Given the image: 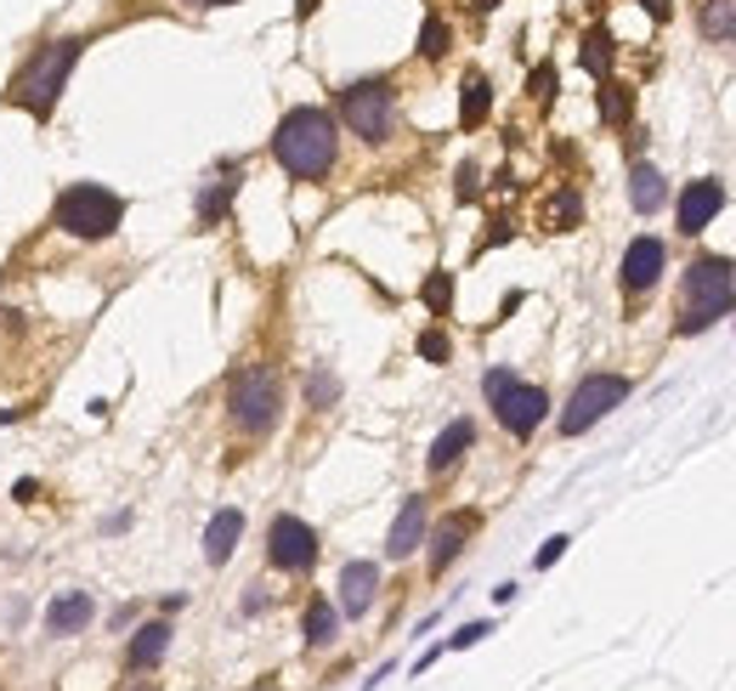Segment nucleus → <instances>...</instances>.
<instances>
[{
  "mask_svg": "<svg viewBox=\"0 0 736 691\" xmlns=\"http://www.w3.org/2000/svg\"><path fill=\"white\" fill-rule=\"evenodd\" d=\"M232 193H238V171L227 165V171H221V176H216V182H210V187L199 193V221H205V227H216V221L227 216V205H232Z\"/></svg>",
  "mask_w": 736,
  "mask_h": 691,
  "instance_id": "4be33fe9",
  "label": "nucleus"
},
{
  "mask_svg": "<svg viewBox=\"0 0 736 691\" xmlns=\"http://www.w3.org/2000/svg\"><path fill=\"white\" fill-rule=\"evenodd\" d=\"M527 91H532V103H550V96H556V69H550V63H538L532 80H527Z\"/></svg>",
  "mask_w": 736,
  "mask_h": 691,
  "instance_id": "7c9ffc66",
  "label": "nucleus"
},
{
  "mask_svg": "<svg viewBox=\"0 0 736 691\" xmlns=\"http://www.w3.org/2000/svg\"><path fill=\"white\" fill-rule=\"evenodd\" d=\"M419 358H425V363H448V358H454V340L442 334V329H425V334H419Z\"/></svg>",
  "mask_w": 736,
  "mask_h": 691,
  "instance_id": "c85d7f7f",
  "label": "nucleus"
},
{
  "mask_svg": "<svg viewBox=\"0 0 736 691\" xmlns=\"http://www.w3.org/2000/svg\"><path fill=\"white\" fill-rule=\"evenodd\" d=\"M719 210H725V182H719V176H697V182H685V187H680V199H674V233L697 238V233H703Z\"/></svg>",
  "mask_w": 736,
  "mask_h": 691,
  "instance_id": "1a4fd4ad",
  "label": "nucleus"
},
{
  "mask_svg": "<svg viewBox=\"0 0 736 691\" xmlns=\"http://www.w3.org/2000/svg\"><path fill=\"white\" fill-rule=\"evenodd\" d=\"M487 114H494V85H487V74H465V96H459V131H476V125H487Z\"/></svg>",
  "mask_w": 736,
  "mask_h": 691,
  "instance_id": "412c9836",
  "label": "nucleus"
},
{
  "mask_svg": "<svg viewBox=\"0 0 736 691\" xmlns=\"http://www.w3.org/2000/svg\"><path fill=\"white\" fill-rule=\"evenodd\" d=\"M193 7H238V0H193Z\"/></svg>",
  "mask_w": 736,
  "mask_h": 691,
  "instance_id": "c9c22d12",
  "label": "nucleus"
},
{
  "mask_svg": "<svg viewBox=\"0 0 736 691\" xmlns=\"http://www.w3.org/2000/svg\"><path fill=\"white\" fill-rule=\"evenodd\" d=\"M697 34L708 45H736V0H697Z\"/></svg>",
  "mask_w": 736,
  "mask_h": 691,
  "instance_id": "6ab92c4d",
  "label": "nucleus"
},
{
  "mask_svg": "<svg viewBox=\"0 0 736 691\" xmlns=\"http://www.w3.org/2000/svg\"><path fill=\"white\" fill-rule=\"evenodd\" d=\"M481 635H494V623H465V629H459V635L448 640V647H454V652H465V647H476Z\"/></svg>",
  "mask_w": 736,
  "mask_h": 691,
  "instance_id": "473e14b6",
  "label": "nucleus"
},
{
  "mask_svg": "<svg viewBox=\"0 0 736 691\" xmlns=\"http://www.w3.org/2000/svg\"><path fill=\"white\" fill-rule=\"evenodd\" d=\"M374 589H380V567L374 561H346L340 567V612L363 618L374 607Z\"/></svg>",
  "mask_w": 736,
  "mask_h": 691,
  "instance_id": "ddd939ff",
  "label": "nucleus"
},
{
  "mask_svg": "<svg viewBox=\"0 0 736 691\" xmlns=\"http://www.w3.org/2000/svg\"><path fill=\"white\" fill-rule=\"evenodd\" d=\"M91 596H80V589H74V596H58L52 607H45V635H80L85 623H91Z\"/></svg>",
  "mask_w": 736,
  "mask_h": 691,
  "instance_id": "aec40b11",
  "label": "nucleus"
},
{
  "mask_svg": "<svg viewBox=\"0 0 736 691\" xmlns=\"http://www.w3.org/2000/svg\"><path fill=\"white\" fill-rule=\"evenodd\" d=\"M481 527V516L476 510H454L448 522H442L436 533H431V573H448L454 561H459V550L470 545V533Z\"/></svg>",
  "mask_w": 736,
  "mask_h": 691,
  "instance_id": "f8f14e48",
  "label": "nucleus"
},
{
  "mask_svg": "<svg viewBox=\"0 0 736 691\" xmlns=\"http://www.w3.org/2000/svg\"><path fill=\"white\" fill-rule=\"evenodd\" d=\"M425 307H431L436 318H448V307H454V278H448V272H431V278H425Z\"/></svg>",
  "mask_w": 736,
  "mask_h": 691,
  "instance_id": "bb28decb",
  "label": "nucleus"
},
{
  "mask_svg": "<svg viewBox=\"0 0 736 691\" xmlns=\"http://www.w3.org/2000/svg\"><path fill=\"white\" fill-rule=\"evenodd\" d=\"M629 398V380L623 374H583L578 380V391L567 398V409H561V436H583L589 425H601L618 403Z\"/></svg>",
  "mask_w": 736,
  "mask_h": 691,
  "instance_id": "0eeeda50",
  "label": "nucleus"
},
{
  "mask_svg": "<svg viewBox=\"0 0 736 691\" xmlns=\"http://www.w3.org/2000/svg\"><path fill=\"white\" fill-rule=\"evenodd\" d=\"M165 652H170V623H165V618H154V623H142V629L131 635L125 663H131V669H154Z\"/></svg>",
  "mask_w": 736,
  "mask_h": 691,
  "instance_id": "a211bd4d",
  "label": "nucleus"
},
{
  "mask_svg": "<svg viewBox=\"0 0 736 691\" xmlns=\"http://www.w3.org/2000/svg\"><path fill=\"white\" fill-rule=\"evenodd\" d=\"M334 154H340V131H334V114L323 109H289L272 131V159L294 182H323L334 171Z\"/></svg>",
  "mask_w": 736,
  "mask_h": 691,
  "instance_id": "f257e3e1",
  "label": "nucleus"
},
{
  "mask_svg": "<svg viewBox=\"0 0 736 691\" xmlns=\"http://www.w3.org/2000/svg\"><path fill=\"white\" fill-rule=\"evenodd\" d=\"M334 398H340V380H334L329 369H312V374H307V403H312V409H329Z\"/></svg>",
  "mask_w": 736,
  "mask_h": 691,
  "instance_id": "cd10ccee",
  "label": "nucleus"
},
{
  "mask_svg": "<svg viewBox=\"0 0 736 691\" xmlns=\"http://www.w3.org/2000/svg\"><path fill=\"white\" fill-rule=\"evenodd\" d=\"M267 561L278 573H312L318 567V533L301 516H278L267 527Z\"/></svg>",
  "mask_w": 736,
  "mask_h": 691,
  "instance_id": "6e6552de",
  "label": "nucleus"
},
{
  "mask_svg": "<svg viewBox=\"0 0 736 691\" xmlns=\"http://www.w3.org/2000/svg\"><path fill=\"white\" fill-rule=\"evenodd\" d=\"M470 442H476V425L470 420H454L448 431H442L436 442H431V454H425V465H431V476H442V471H454L465 454H470Z\"/></svg>",
  "mask_w": 736,
  "mask_h": 691,
  "instance_id": "dca6fc26",
  "label": "nucleus"
},
{
  "mask_svg": "<svg viewBox=\"0 0 736 691\" xmlns=\"http://www.w3.org/2000/svg\"><path fill=\"white\" fill-rule=\"evenodd\" d=\"M470 193H476V165L459 171V199H470Z\"/></svg>",
  "mask_w": 736,
  "mask_h": 691,
  "instance_id": "72a5a7b5",
  "label": "nucleus"
},
{
  "mask_svg": "<svg viewBox=\"0 0 736 691\" xmlns=\"http://www.w3.org/2000/svg\"><path fill=\"white\" fill-rule=\"evenodd\" d=\"M629 205L641 210V216H657V210L668 205V182H663L657 165H646V159L629 165Z\"/></svg>",
  "mask_w": 736,
  "mask_h": 691,
  "instance_id": "2eb2a0df",
  "label": "nucleus"
},
{
  "mask_svg": "<svg viewBox=\"0 0 736 691\" xmlns=\"http://www.w3.org/2000/svg\"><path fill=\"white\" fill-rule=\"evenodd\" d=\"M578 63L595 74V80H612V34L607 29H589L583 45H578Z\"/></svg>",
  "mask_w": 736,
  "mask_h": 691,
  "instance_id": "5701e85b",
  "label": "nucleus"
},
{
  "mask_svg": "<svg viewBox=\"0 0 736 691\" xmlns=\"http://www.w3.org/2000/svg\"><path fill=\"white\" fill-rule=\"evenodd\" d=\"M136 691H159V685H136Z\"/></svg>",
  "mask_w": 736,
  "mask_h": 691,
  "instance_id": "e433bc0d",
  "label": "nucleus"
},
{
  "mask_svg": "<svg viewBox=\"0 0 736 691\" xmlns=\"http://www.w3.org/2000/svg\"><path fill=\"white\" fill-rule=\"evenodd\" d=\"M238 538H243V510H216L210 527H205V561H210V567L232 561Z\"/></svg>",
  "mask_w": 736,
  "mask_h": 691,
  "instance_id": "f3484780",
  "label": "nucleus"
},
{
  "mask_svg": "<svg viewBox=\"0 0 736 691\" xmlns=\"http://www.w3.org/2000/svg\"><path fill=\"white\" fill-rule=\"evenodd\" d=\"M578 221H583V193L578 187H561L556 199H550V210H545V227L550 233H572Z\"/></svg>",
  "mask_w": 736,
  "mask_h": 691,
  "instance_id": "b1692460",
  "label": "nucleus"
},
{
  "mask_svg": "<svg viewBox=\"0 0 736 691\" xmlns=\"http://www.w3.org/2000/svg\"><path fill=\"white\" fill-rule=\"evenodd\" d=\"M52 221L63 233H74V238H108L125 221V199H120L114 187H103V182H74V187L58 193Z\"/></svg>",
  "mask_w": 736,
  "mask_h": 691,
  "instance_id": "39448f33",
  "label": "nucleus"
},
{
  "mask_svg": "<svg viewBox=\"0 0 736 691\" xmlns=\"http://www.w3.org/2000/svg\"><path fill=\"white\" fill-rule=\"evenodd\" d=\"M494 414H499V425H505L510 436H532L538 425H545V414H550V398H545V385L510 380L499 398H494Z\"/></svg>",
  "mask_w": 736,
  "mask_h": 691,
  "instance_id": "9d476101",
  "label": "nucleus"
},
{
  "mask_svg": "<svg viewBox=\"0 0 736 691\" xmlns=\"http://www.w3.org/2000/svg\"><path fill=\"white\" fill-rule=\"evenodd\" d=\"M80 58H85V40H80V34H69V40H45L40 52L18 69V80H12V103H18L23 114H34V120H52V109H58V96L69 91V74H74Z\"/></svg>",
  "mask_w": 736,
  "mask_h": 691,
  "instance_id": "7ed1b4c3",
  "label": "nucleus"
},
{
  "mask_svg": "<svg viewBox=\"0 0 736 691\" xmlns=\"http://www.w3.org/2000/svg\"><path fill=\"white\" fill-rule=\"evenodd\" d=\"M663 267H668V244H663V238H652V233H641V238H629L618 278H623V289H629V295H646V289L663 278Z\"/></svg>",
  "mask_w": 736,
  "mask_h": 691,
  "instance_id": "9b49d317",
  "label": "nucleus"
},
{
  "mask_svg": "<svg viewBox=\"0 0 736 691\" xmlns=\"http://www.w3.org/2000/svg\"><path fill=\"white\" fill-rule=\"evenodd\" d=\"M646 12H652V18L663 23V18H668V0H646Z\"/></svg>",
  "mask_w": 736,
  "mask_h": 691,
  "instance_id": "f704fd0d",
  "label": "nucleus"
},
{
  "mask_svg": "<svg viewBox=\"0 0 736 691\" xmlns=\"http://www.w3.org/2000/svg\"><path fill=\"white\" fill-rule=\"evenodd\" d=\"M301 629H307V647H329L334 629H340V607L312 601V607H307V618H301Z\"/></svg>",
  "mask_w": 736,
  "mask_h": 691,
  "instance_id": "393cba45",
  "label": "nucleus"
},
{
  "mask_svg": "<svg viewBox=\"0 0 736 691\" xmlns=\"http://www.w3.org/2000/svg\"><path fill=\"white\" fill-rule=\"evenodd\" d=\"M425 499H403V510H397V522H391V533H385V556L391 561H403V556H414L419 545H425Z\"/></svg>",
  "mask_w": 736,
  "mask_h": 691,
  "instance_id": "4468645a",
  "label": "nucleus"
},
{
  "mask_svg": "<svg viewBox=\"0 0 736 691\" xmlns=\"http://www.w3.org/2000/svg\"><path fill=\"white\" fill-rule=\"evenodd\" d=\"M448 40H454V34H448V23H442V18L431 12V18H425V29H419V58H425V63H442V58H448Z\"/></svg>",
  "mask_w": 736,
  "mask_h": 691,
  "instance_id": "a878e982",
  "label": "nucleus"
},
{
  "mask_svg": "<svg viewBox=\"0 0 736 691\" xmlns=\"http://www.w3.org/2000/svg\"><path fill=\"white\" fill-rule=\"evenodd\" d=\"M567 545H572V538H567V533H556V538H545V550H538V556H532V567H538V573H545V567H556V561L567 556Z\"/></svg>",
  "mask_w": 736,
  "mask_h": 691,
  "instance_id": "2f4dec72",
  "label": "nucleus"
},
{
  "mask_svg": "<svg viewBox=\"0 0 736 691\" xmlns=\"http://www.w3.org/2000/svg\"><path fill=\"white\" fill-rule=\"evenodd\" d=\"M227 420H232L243 436H267V431L283 420V380H278L267 363H243V369L227 380Z\"/></svg>",
  "mask_w": 736,
  "mask_h": 691,
  "instance_id": "20e7f679",
  "label": "nucleus"
},
{
  "mask_svg": "<svg viewBox=\"0 0 736 691\" xmlns=\"http://www.w3.org/2000/svg\"><path fill=\"white\" fill-rule=\"evenodd\" d=\"M340 120L363 142H385L397 131V91H391V80H352L340 91Z\"/></svg>",
  "mask_w": 736,
  "mask_h": 691,
  "instance_id": "423d86ee",
  "label": "nucleus"
},
{
  "mask_svg": "<svg viewBox=\"0 0 736 691\" xmlns=\"http://www.w3.org/2000/svg\"><path fill=\"white\" fill-rule=\"evenodd\" d=\"M601 114H607L612 125H623V120H629V96H623V85L601 80Z\"/></svg>",
  "mask_w": 736,
  "mask_h": 691,
  "instance_id": "c756f323",
  "label": "nucleus"
},
{
  "mask_svg": "<svg viewBox=\"0 0 736 691\" xmlns=\"http://www.w3.org/2000/svg\"><path fill=\"white\" fill-rule=\"evenodd\" d=\"M725 312H736V267L725 256H697L680 278V318L674 334H703Z\"/></svg>",
  "mask_w": 736,
  "mask_h": 691,
  "instance_id": "f03ea898",
  "label": "nucleus"
}]
</instances>
